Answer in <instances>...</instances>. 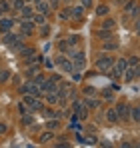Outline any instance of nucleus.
Instances as JSON below:
<instances>
[{
  "mask_svg": "<svg viewBox=\"0 0 140 148\" xmlns=\"http://www.w3.org/2000/svg\"><path fill=\"white\" fill-rule=\"evenodd\" d=\"M22 102H24V106H28V110H30V112H36V110H42V108H44V106H42V102L36 98V96H32V94H24Z\"/></svg>",
  "mask_w": 140,
  "mask_h": 148,
  "instance_id": "1",
  "label": "nucleus"
},
{
  "mask_svg": "<svg viewBox=\"0 0 140 148\" xmlns=\"http://www.w3.org/2000/svg\"><path fill=\"white\" fill-rule=\"evenodd\" d=\"M20 92H22V94H32V96H36V98H40V96H42L40 86H38L36 82H32V80H28L26 84L20 86Z\"/></svg>",
  "mask_w": 140,
  "mask_h": 148,
  "instance_id": "2",
  "label": "nucleus"
},
{
  "mask_svg": "<svg viewBox=\"0 0 140 148\" xmlns=\"http://www.w3.org/2000/svg\"><path fill=\"white\" fill-rule=\"evenodd\" d=\"M112 64H114V58L112 56H100L98 60H96V68L100 70V72H108L110 68H112Z\"/></svg>",
  "mask_w": 140,
  "mask_h": 148,
  "instance_id": "3",
  "label": "nucleus"
},
{
  "mask_svg": "<svg viewBox=\"0 0 140 148\" xmlns=\"http://www.w3.org/2000/svg\"><path fill=\"white\" fill-rule=\"evenodd\" d=\"M124 12L130 14V16H138V14H140V4H138V2H134V0L126 2V4H124Z\"/></svg>",
  "mask_w": 140,
  "mask_h": 148,
  "instance_id": "4",
  "label": "nucleus"
},
{
  "mask_svg": "<svg viewBox=\"0 0 140 148\" xmlns=\"http://www.w3.org/2000/svg\"><path fill=\"white\" fill-rule=\"evenodd\" d=\"M114 110H116V114H118L120 120H128V118H130V106H126V104H118Z\"/></svg>",
  "mask_w": 140,
  "mask_h": 148,
  "instance_id": "5",
  "label": "nucleus"
},
{
  "mask_svg": "<svg viewBox=\"0 0 140 148\" xmlns=\"http://www.w3.org/2000/svg\"><path fill=\"white\" fill-rule=\"evenodd\" d=\"M40 90H42V94H48V92H56L58 90V86H56V82L54 80H44L42 84H40Z\"/></svg>",
  "mask_w": 140,
  "mask_h": 148,
  "instance_id": "6",
  "label": "nucleus"
},
{
  "mask_svg": "<svg viewBox=\"0 0 140 148\" xmlns=\"http://www.w3.org/2000/svg\"><path fill=\"white\" fill-rule=\"evenodd\" d=\"M56 64L62 66V70H66V72H72V70H74V64L70 62L66 56H58V58H56Z\"/></svg>",
  "mask_w": 140,
  "mask_h": 148,
  "instance_id": "7",
  "label": "nucleus"
},
{
  "mask_svg": "<svg viewBox=\"0 0 140 148\" xmlns=\"http://www.w3.org/2000/svg\"><path fill=\"white\" fill-rule=\"evenodd\" d=\"M12 24H14V20L12 18H0V32H8L10 28H12Z\"/></svg>",
  "mask_w": 140,
  "mask_h": 148,
  "instance_id": "8",
  "label": "nucleus"
},
{
  "mask_svg": "<svg viewBox=\"0 0 140 148\" xmlns=\"http://www.w3.org/2000/svg\"><path fill=\"white\" fill-rule=\"evenodd\" d=\"M114 68L118 70V74H124V70L128 68V62H126V58H118L116 64H114Z\"/></svg>",
  "mask_w": 140,
  "mask_h": 148,
  "instance_id": "9",
  "label": "nucleus"
},
{
  "mask_svg": "<svg viewBox=\"0 0 140 148\" xmlns=\"http://www.w3.org/2000/svg\"><path fill=\"white\" fill-rule=\"evenodd\" d=\"M106 120H108V122H112V124H116L118 120H120L114 108H108V110H106Z\"/></svg>",
  "mask_w": 140,
  "mask_h": 148,
  "instance_id": "10",
  "label": "nucleus"
},
{
  "mask_svg": "<svg viewBox=\"0 0 140 148\" xmlns=\"http://www.w3.org/2000/svg\"><path fill=\"white\" fill-rule=\"evenodd\" d=\"M34 22L32 20H22V34H32Z\"/></svg>",
  "mask_w": 140,
  "mask_h": 148,
  "instance_id": "11",
  "label": "nucleus"
},
{
  "mask_svg": "<svg viewBox=\"0 0 140 148\" xmlns=\"http://www.w3.org/2000/svg\"><path fill=\"white\" fill-rule=\"evenodd\" d=\"M46 128H48V130H56V128H60V118H48Z\"/></svg>",
  "mask_w": 140,
  "mask_h": 148,
  "instance_id": "12",
  "label": "nucleus"
},
{
  "mask_svg": "<svg viewBox=\"0 0 140 148\" xmlns=\"http://www.w3.org/2000/svg\"><path fill=\"white\" fill-rule=\"evenodd\" d=\"M32 12H34V10H32L30 6H22V8H20V16H22L24 20H28V18H32Z\"/></svg>",
  "mask_w": 140,
  "mask_h": 148,
  "instance_id": "13",
  "label": "nucleus"
},
{
  "mask_svg": "<svg viewBox=\"0 0 140 148\" xmlns=\"http://www.w3.org/2000/svg\"><path fill=\"white\" fill-rule=\"evenodd\" d=\"M18 52H20V56H24V58H30V56H34V54H36L34 48H24V46L18 50Z\"/></svg>",
  "mask_w": 140,
  "mask_h": 148,
  "instance_id": "14",
  "label": "nucleus"
},
{
  "mask_svg": "<svg viewBox=\"0 0 140 148\" xmlns=\"http://www.w3.org/2000/svg\"><path fill=\"white\" fill-rule=\"evenodd\" d=\"M40 142H50V140H54V134H52V130H48L44 134H40V138H38Z\"/></svg>",
  "mask_w": 140,
  "mask_h": 148,
  "instance_id": "15",
  "label": "nucleus"
},
{
  "mask_svg": "<svg viewBox=\"0 0 140 148\" xmlns=\"http://www.w3.org/2000/svg\"><path fill=\"white\" fill-rule=\"evenodd\" d=\"M32 22H34V24H42V26H44V24H46V14H42V12H40V14H36Z\"/></svg>",
  "mask_w": 140,
  "mask_h": 148,
  "instance_id": "16",
  "label": "nucleus"
},
{
  "mask_svg": "<svg viewBox=\"0 0 140 148\" xmlns=\"http://www.w3.org/2000/svg\"><path fill=\"white\" fill-rule=\"evenodd\" d=\"M82 12H84V8H82V6H76V8L72 10V16H74L76 20H82Z\"/></svg>",
  "mask_w": 140,
  "mask_h": 148,
  "instance_id": "17",
  "label": "nucleus"
},
{
  "mask_svg": "<svg viewBox=\"0 0 140 148\" xmlns=\"http://www.w3.org/2000/svg\"><path fill=\"white\" fill-rule=\"evenodd\" d=\"M102 48H104V50H114V48H118V42H116V40H108V42L102 44Z\"/></svg>",
  "mask_w": 140,
  "mask_h": 148,
  "instance_id": "18",
  "label": "nucleus"
},
{
  "mask_svg": "<svg viewBox=\"0 0 140 148\" xmlns=\"http://www.w3.org/2000/svg\"><path fill=\"white\" fill-rule=\"evenodd\" d=\"M98 36L100 38H110L112 36V30L110 28H102V30H98Z\"/></svg>",
  "mask_w": 140,
  "mask_h": 148,
  "instance_id": "19",
  "label": "nucleus"
},
{
  "mask_svg": "<svg viewBox=\"0 0 140 148\" xmlns=\"http://www.w3.org/2000/svg\"><path fill=\"white\" fill-rule=\"evenodd\" d=\"M96 14H98V16H106V14H108V6H104V4L98 6V8H96Z\"/></svg>",
  "mask_w": 140,
  "mask_h": 148,
  "instance_id": "20",
  "label": "nucleus"
},
{
  "mask_svg": "<svg viewBox=\"0 0 140 148\" xmlns=\"http://www.w3.org/2000/svg\"><path fill=\"white\" fill-rule=\"evenodd\" d=\"M22 124H24V126H32V124H34V118H32V116L22 114Z\"/></svg>",
  "mask_w": 140,
  "mask_h": 148,
  "instance_id": "21",
  "label": "nucleus"
},
{
  "mask_svg": "<svg viewBox=\"0 0 140 148\" xmlns=\"http://www.w3.org/2000/svg\"><path fill=\"white\" fill-rule=\"evenodd\" d=\"M44 80H46V78H44V76H42V74H34V78H32V82H36V84H38V86H40V84H42V82H44Z\"/></svg>",
  "mask_w": 140,
  "mask_h": 148,
  "instance_id": "22",
  "label": "nucleus"
},
{
  "mask_svg": "<svg viewBox=\"0 0 140 148\" xmlns=\"http://www.w3.org/2000/svg\"><path fill=\"white\" fill-rule=\"evenodd\" d=\"M24 6V0H12V4H10V8H16V10H20Z\"/></svg>",
  "mask_w": 140,
  "mask_h": 148,
  "instance_id": "23",
  "label": "nucleus"
},
{
  "mask_svg": "<svg viewBox=\"0 0 140 148\" xmlns=\"http://www.w3.org/2000/svg\"><path fill=\"white\" fill-rule=\"evenodd\" d=\"M130 114H132V120H134V122H140V114H138V108H130Z\"/></svg>",
  "mask_w": 140,
  "mask_h": 148,
  "instance_id": "24",
  "label": "nucleus"
},
{
  "mask_svg": "<svg viewBox=\"0 0 140 148\" xmlns=\"http://www.w3.org/2000/svg\"><path fill=\"white\" fill-rule=\"evenodd\" d=\"M114 24H116V22H114L112 18H106V20H104V24H102V28H110V30H112Z\"/></svg>",
  "mask_w": 140,
  "mask_h": 148,
  "instance_id": "25",
  "label": "nucleus"
},
{
  "mask_svg": "<svg viewBox=\"0 0 140 148\" xmlns=\"http://www.w3.org/2000/svg\"><path fill=\"white\" fill-rule=\"evenodd\" d=\"M0 10H2V12H8V10H10V2L0 0Z\"/></svg>",
  "mask_w": 140,
  "mask_h": 148,
  "instance_id": "26",
  "label": "nucleus"
},
{
  "mask_svg": "<svg viewBox=\"0 0 140 148\" xmlns=\"http://www.w3.org/2000/svg\"><path fill=\"white\" fill-rule=\"evenodd\" d=\"M126 62H128V66H136V64L140 62V58H138V56H130Z\"/></svg>",
  "mask_w": 140,
  "mask_h": 148,
  "instance_id": "27",
  "label": "nucleus"
},
{
  "mask_svg": "<svg viewBox=\"0 0 140 148\" xmlns=\"http://www.w3.org/2000/svg\"><path fill=\"white\" fill-rule=\"evenodd\" d=\"M94 94H96V88H92V86L84 88V96H94Z\"/></svg>",
  "mask_w": 140,
  "mask_h": 148,
  "instance_id": "28",
  "label": "nucleus"
},
{
  "mask_svg": "<svg viewBox=\"0 0 140 148\" xmlns=\"http://www.w3.org/2000/svg\"><path fill=\"white\" fill-rule=\"evenodd\" d=\"M10 78V72H6V70H0V82H6Z\"/></svg>",
  "mask_w": 140,
  "mask_h": 148,
  "instance_id": "29",
  "label": "nucleus"
},
{
  "mask_svg": "<svg viewBox=\"0 0 140 148\" xmlns=\"http://www.w3.org/2000/svg\"><path fill=\"white\" fill-rule=\"evenodd\" d=\"M44 116H46V118H58V112H54V110H46Z\"/></svg>",
  "mask_w": 140,
  "mask_h": 148,
  "instance_id": "30",
  "label": "nucleus"
},
{
  "mask_svg": "<svg viewBox=\"0 0 140 148\" xmlns=\"http://www.w3.org/2000/svg\"><path fill=\"white\" fill-rule=\"evenodd\" d=\"M72 80H74V82H80V80H82V74H80V72H74V70H72Z\"/></svg>",
  "mask_w": 140,
  "mask_h": 148,
  "instance_id": "31",
  "label": "nucleus"
},
{
  "mask_svg": "<svg viewBox=\"0 0 140 148\" xmlns=\"http://www.w3.org/2000/svg\"><path fill=\"white\" fill-rule=\"evenodd\" d=\"M68 44H70L68 40H62V42H58V48L60 50H68Z\"/></svg>",
  "mask_w": 140,
  "mask_h": 148,
  "instance_id": "32",
  "label": "nucleus"
},
{
  "mask_svg": "<svg viewBox=\"0 0 140 148\" xmlns=\"http://www.w3.org/2000/svg\"><path fill=\"white\" fill-rule=\"evenodd\" d=\"M26 72H28V74H36V72H38V66H34V64H32V66H28V70H26Z\"/></svg>",
  "mask_w": 140,
  "mask_h": 148,
  "instance_id": "33",
  "label": "nucleus"
},
{
  "mask_svg": "<svg viewBox=\"0 0 140 148\" xmlns=\"http://www.w3.org/2000/svg\"><path fill=\"white\" fill-rule=\"evenodd\" d=\"M102 98H104V100H112V92L104 90V92H102Z\"/></svg>",
  "mask_w": 140,
  "mask_h": 148,
  "instance_id": "34",
  "label": "nucleus"
},
{
  "mask_svg": "<svg viewBox=\"0 0 140 148\" xmlns=\"http://www.w3.org/2000/svg\"><path fill=\"white\" fill-rule=\"evenodd\" d=\"M26 110H28V108H24V102H20V104H18V112H20V114H26Z\"/></svg>",
  "mask_w": 140,
  "mask_h": 148,
  "instance_id": "35",
  "label": "nucleus"
},
{
  "mask_svg": "<svg viewBox=\"0 0 140 148\" xmlns=\"http://www.w3.org/2000/svg\"><path fill=\"white\" fill-rule=\"evenodd\" d=\"M6 130H8V126L4 122H0V134H6Z\"/></svg>",
  "mask_w": 140,
  "mask_h": 148,
  "instance_id": "36",
  "label": "nucleus"
},
{
  "mask_svg": "<svg viewBox=\"0 0 140 148\" xmlns=\"http://www.w3.org/2000/svg\"><path fill=\"white\" fill-rule=\"evenodd\" d=\"M96 140H98L96 136H90V138H88V140H84V142H86V144H96Z\"/></svg>",
  "mask_w": 140,
  "mask_h": 148,
  "instance_id": "37",
  "label": "nucleus"
},
{
  "mask_svg": "<svg viewBox=\"0 0 140 148\" xmlns=\"http://www.w3.org/2000/svg\"><path fill=\"white\" fill-rule=\"evenodd\" d=\"M134 76H140V62L134 66Z\"/></svg>",
  "mask_w": 140,
  "mask_h": 148,
  "instance_id": "38",
  "label": "nucleus"
},
{
  "mask_svg": "<svg viewBox=\"0 0 140 148\" xmlns=\"http://www.w3.org/2000/svg\"><path fill=\"white\" fill-rule=\"evenodd\" d=\"M50 80H54V82H60V76H58V74H52V76H50Z\"/></svg>",
  "mask_w": 140,
  "mask_h": 148,
  "instance_id": "39",
  "label": "nucleus"
},
{
  "mask_svg": "<svg viewBox=\"0 0 140 148\" xmlns=\"http://www.w3.org/2000/svg\"><path fill=\"white\" fill-rule=\"evenodd\" d=\"M134 28H136V30H140V16L136 18V22H134Z\"/></svg>",
  "mask_w": 140,
  "mask_h": 148,
  "instance_id": "40",
  "label": "nucleus"
},
{
  "mask_svg": "<svg viewBox=\"0 0 140 148\" xmlns=\"http://www.w3.org/2000/svg\"><path fill=\"white\" fill-rule=\"evenodd\" d=\"M44 64H46V68H52V66H54V62H52V60H46Z\"/></svg>",
  "mask_w": 140,
  "mask_h": 148,
  "instance_id": "41",
  "label": "nucleus"
},
{
  "mask_svg": "<svg viewBox=\"0 0 140 148\" xmlns=\"http://www.w3.org/2000/svg\"><path fill=\"white\" fill-rule=\"evenodd\" d=\"M92 4V0H82V6H90Z\"/></svg>",
  "mask_w": 140,
  "mask_h": 148,
  "instance_id": "42",
  "label": "nucleus"
},
{
  "mask_svg": "<svg viewBox=\"0 0 140 148\" xmlns=\"http://www.w3.org/2000/svg\"><path fill=\"white\" fill-rule=\"evenodd\" d=\"M136 108H138V114H140V106H136Z\"/></svg>",
  "mask_w": 140,
  "mask_h": 148,
  "instance_id": "43",
  "label": "nucleus"
},
{
  "mask_svg": "<svg viewBox=\"0 0 140 148\" xmlns=\"http://www.w3.org/2000/svg\"><path fill=\"white\" fill-rule=\"evenodd\" d=\"M0 16H2V10H0Z\"/></svg>",
  "mask_w": 140,
  "mask_h": 148,
  "instance_id": "44",
  "label": "nucleus"
},
{
  "mask_svg": "<svg viewBox=\"0 0 140 148\" xmlns=\"http://www.w3.org/2000/svg\"><path fill=\"white\" fill-rule=\"evenodd\" d=\"M26 2H28V0H26Z\"/></svg>",
  "mask_w": 140,
  "mask_h": 148,
  "instance_id": "45",
  "label": "nucleus"
}]
</instances>
